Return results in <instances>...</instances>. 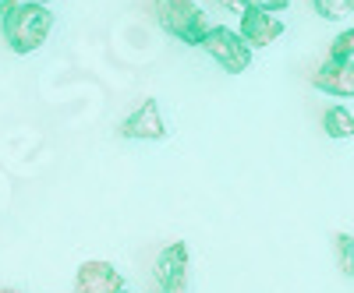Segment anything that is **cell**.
<instances>
[{"label":"cell","instance_id":"cell-1","mask_svg":"<svg viewBox=\"0 0 354 293\" xmlns=\"http://www.w3.org/2000/svg\"><path fill=\"white\" fill-rule=\"evenodd\" d=\"M53 28V14L46 11V4H36V0H25V4H15L4 14V39L15 53H36Z\"/></svg>","mask_w":354,"mask_h":293},{"label":"cell","instance_id":"cell-2","mask_svg":"<svg viewBox=\"0 0 354 293\" xmlns=\"http://www.w3.org/2000/svg\"><path fill=\"white\" fill-rule=\"evenodd\" d=\"M153 14L163 32H170L174 39H181L188 46H202V39L213 28L195 0H153Z\"/></svg>","mask_w":354,"mask_h":293},{"label":"cell","instance_id":"cell-3","mask_svg":"<svg viewBox=\"0 0 354 293\" xmlns=\"http://www.w3.org/2000/svg\"><path fill=\"white\" fill-rule=\"evenodd\" d=\"M202 50L230 74H241L252 64V46L241 39V32H230L227 25H213L209 36L202 39Z\"/></svg>","mask_w":354,"mask_h":293},{"label":"cell","instance_id":"cell-4","mask_svg":"<svg viewBox=\"0 0 354 293\" xmlns=\"http://www.w3.org/2000/svg\"><path fill=\"white\" fill-rule=\"evenodd\" d=\"M153 279L160 293H188V244L185 241H174L170 247L160 251Z\"/></svg>","mask_w":354,"mask_h":293},{"label":"cell","instance_id":"cell-5","mask_svg":"<svg viewBox=\"0 0 354 293\" xmlns=\"http://www.w3.org/2000/svg\"><path fill=\"white\" fill-rule=\"evenodd\" d=\"M312 85L319 92H326V96L354 99V64L351 61H326L312 74Z\"/></svg>","mask_w":354,"mask_h":293},{"label":"cell","instance_id":"cell-6","mask_svg":"<svg viewBox=\"0 0 354 293\" xmlns=\"http://www.w3.org/2000/svg\"><path fill=\"white\" fill-rule=\"evenodd\" d=\"M124 279L110 261H85L75 276V293H121Z\"/></svg>","mask_w":354,"mask_h":293},{"label":"cell","instance_id":"cell-7","mask_svg":"<svg viewBox=\"0 0 354 293\" xmlns=\"http://www.w3.org/2000/svg\"><path fill=\"white\" fill-rule=\"evenodd\" d=\"M121 134L124 138H142V141H160L167 138V124H163V117H160V106L156 99H145L128 121L121 124Z\"/></svg>","mask_w":354,"mask_h":293},{"label":"cell","instance_id":"cell-8","mask_svg":"<svg viewBox=\"0 0 354 293\" xmlns=\"http://www.w3.org/2000/svg\"><path fill=\"white\" fill-rule=\"evenodd\" d=\"M283 36V21L277 14H266V11H245L241 14V39L255 50L270 46Z\"/></svg>","mask_w":354,"mask_h":293},{"label":"cell","instance_id":"cell-9","mask_svg":"<svg viewBox=\"0 0 354 293\" xmlns=\"http://www.w3.org/2000/svg\"><path fill=\"white\" fill-rule=\"evenodd\" d=\"M322 131L330 138H354V113L344 106H330L322 113Z\"/></svg>","mask_w":354,"mask_h":293},{"label":"cell","instance_id":"cell-10","mask_svg":"<svg viewBox=\"0 0 354 293\" xmlns=\"http://www.w3.org/2000/svg\"><path fill=\"white\" fill-rule=\"evenodd\" d=\"M315 11L330 21H340V18L354 14V0H315Z\"/></svg>","mask_w":354,"mask_h":293},{"label":"cell","instance_id":"cell-11","mask_svg":"<svg viewBox=\"0 0 354 293\" xmlns=\"http://www.w3.org/2000/svg\"><path fill=\"white\" fill-rule=\"evenodd\" d=\"M337 261L347 276H354V237L351 233H337Z\"/></svg>","mask_w":354,"mask_h":293},{"label":"cell","instance_id":"cell-12","mask_svg":"<svg viewBox=\"0 0 354 293\" xmlns=\"http://www.w3.org/2000/svg\"><path fill=\"white\" fill-rule=\"evenodd\" d=\"M351 57H354V28H347L330 43V61H351Z\"/></svg>","mask_w":354,"mask_h":293},{"label":"cell","instance_id":"cell-13","mask_svg":"<svg viewBox=\"0 0 354 293\" xmlns=\"http://www.w3.org/2000/svg\"><path fill=\"white\" fill-rule=\"evenodd\" d=\"M248 11H266V14H277V11H287L290 0H245Z\"/></svg>","mask_w":354,"mask_h":293},{"label":"cell","instance_id":"cell-14","mask_svg":"<svg viewBox=\"0 0 354 293\" xmlns=\"http://www.w3.org/2000/svg\"><path fill=\"white\" fill-rule=\"evenodd\" d=\"M220 4H223V8H230V11H241V14L248 11V4H245V0H220Z\"/></svg>","mask_w":354,"mask_h":293},{"label":"cell","instance_id":"cell-15","mask_svg":"<svg viewBox=\"0 0 354 293\" xmlns=\"http://www.w3.org/2000/svg\"><path fill=\"white\" fill-rule=\"evenodd\" d=\"M15 4H18V0H0V14H8Z\"/></svg>","mask_w":354,"mask_h":293},{"label":"cell","instance_id":"cell-16","mask_svg":"<svg viewBox=\"0 0 354 293\" xmlns=\"http://www.w3.org/2000/svg\"><path fill=\"white\" fill-rule=\"evenodd\" d=\"M0 293H21V290H15V286H0Z\"/></svg>","mask_w":354,"mask_h":293},{"label":"cell","instance_id":"cell-17","mask_svg":"<svg viewBox=\"0 0 354 293\" xmlns=\"http://www.w3.org/2000/svg\"><path fill=\"white\" fill-rule=\"evenodd\" d=\"M36 4H46V0H36Z\"/></svg>","mask_w":354,"mask_h":293},{"label":"cell","instance_id":"cell-18","mask_svg":"<svg viewBox=\"0 0 354 293\" xmlns=\"http://www.w3.org/2000/svg\"><path fill=\"white\" fill-rule=\"evenodd\" d=\"M121 293H128V290H121Z\"/></svg>","mask_w":354,"mask_h":293}]
</instances>
